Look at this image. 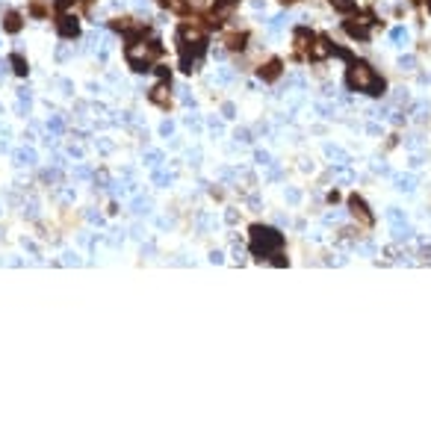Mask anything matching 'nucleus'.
Returning <instances> with one entry per match:
<instances>
[{"mask_svg": "<svg viewBox=\"0 0 431 434\" xmlns=\"http://www.w3.org/2000/svg\"><path fill=\"white\" fill-rule=\"evenodd\" d=\"M284 245V233H278L275 228H263V225H254L251 228V254L254 257H272L278 248Z\"/></svg>", "mask_w": 431, "mask_h": 434, "instance_id": "nucleus-3", "label": "nucleus"}, {"mask_svg": "<svg viewBox=\"0 0 431 434\" xmlns=\"http://www.w3.org/2000/svg\"><path fill=\"white\" fill-rule=\"evenodd\" d=\"M413 115H416V118H428V104H416V107H413Z\"/></svg>", "mask_w": 431, "mask_h": 434, "instance_id": "nucleus-35", "label": "nucleus"}, {"mask_svg": "<svg viewBox=\"0 0 431 434\" xmlns=\"http://www.w3.org/2000/svg\"><path fill=\"white\" fill-rule=\"evenodd\" d=\"M15 162H18V165H33V162H36V151H33V148L15 151Z\"/></svg>", "mask_w": 431, "mask_h": 434, "instance_id": "nucleus-18", "label": "nucleus"}, {"mask_svg": "<svg viewBox=\"0 0 431 434\" xmlns=\"http://www.w3.org/2000/svg\"><path fill=\"white\" fill-rule=\"evenodd\" d=\"M405 148H408V151H419V148H422V136H419V133H413V136L405 142Z\"/></svg>", "mask_w": 431, "mask_h": 434, "instance_id": "nucleus-24", "label": "nucleus"}, {"mask_svg": "<svg viewBox=\"0 0 431 434\" xmlns=\"http://www.w3.org/2000/svg\"><path fill=\"white\" fill-rule=\"evenodd\" d=\"M159 53H162V45H159L157 39L154 42H130L127 45V50H124V56H127V65L133 71H151V65H154V59H157Z\"/></svg>", "mask_w": 431, "mask_h": 434, "instance_id": "nucleus-2", "label": "nucleus"}, {"mask_svg": "<svg viewBox=\"0 0 431 434\" xmlns=\"http://www.w3.org/2000/svg\"><path fill=\"white\" fill-rule=\"evenodd\" d=\"M384 254H387V257H393V260H399V263L405 260V254H402V248H393V245H390V248H384Z\"/></svg>", "mask_w": 431, "mask_h": 434, "instance_id": "nucleus-31", "label": "nucleus"}, {"mask_svg": "<svg viewBox=\"0 0 431 434\" xmlns=\"http://www.w3.org/2000/svg\"><path fill=\"white\" fill-rule=\"evenodd\" d=\"M47 127H50L53 133H59V130H62V118H50V124H47Z\"/></svg>", "mask_w": 431, "mask_h": 434, "instance_id": "nucleus-43", "label": "nucleus"}, {"mask_svg": "<svg viewBox=\"0 0 431 434\" xmlns=\"http://www.w3.org/2000/svg\"><path fill=\"white\" fill-rule=\"evenodd\" d=\"M393 236H396L399 242H405V239H410V236H413V228H410V225H405V222H399V225H393Z\"/></svg>", "mask_w": 431, "mask_h": 434, "instance_id": "nucleus-19", "label": "nucleus"}, {"mask_svg": "<svg viewBox=\"0 0 431 434\" xmlns=\"http://www.w3.org/2000/svg\"><path fill=\"white\" fill-rule=\"evenodd\" d=\"M349 207H352L355 216H361L363 225H372V222H375V216L369 213V207H366V201H363L361 195H352V198H349Z\"/></svg>", "mask_w": 431, "mask_h": 434, "instance_id": "nucleus-8", "label": "nucleus"}, {"mask_svg": "<svg viewBox=\"0 0 431 434\" xmlns=\"http://www.w3.org/2000/svg\"><path fill=\"white\" fill-rule=\"evenodd\" d=\"M148 98H151L157 107H168V86H165V80H162V83H157L154 89L148 92Z\"/></svg>", "mask_w": 431, "mask_h": 434, "instance_id": "nucleus-10", "label": "nucleus"}, {"mask_svg": "<svg viewBox=\"0 0 431 434\" xmlns=\"http://www.w3.org/2000/svg\"><path fill=\"white\" fill-rule=\"evenodd\" d=\"M56 33H59L62 39H74V36L80 33V24H77V18H74V15L59 12V18H56Z\"/></svg>", "mask_w": 431, "mask_h": 434, "instance_id": "nucleus-5", "label": "nucleus"}, {"mask_svg": "<svg viewBox=\"0 0 431 434\" xmlns=\"http://www.w3.org/2000/svg\"><path fill=\"white\" fill-rule=\"evenodd\" d=\"M358 248V254H363V257H372L375 254V245L372 242H361V245H355Z\"/></svg>", "mask_w": 431, "mask_h": 434, "instance_id": "nucleus-27", "label": "nucleus"}, {"mask_svg": "<svg viewBox=\"0 0 431 434\" xmlns=\"http://www.w3.org/2000/svg\"><path fill=\"white\" fill-rule=\"evenodd\" d=\"M74 3H86V0H56V12H65L68 6H74Z\"/></svg>", "mask_w": 431, "mask_h": 434, "instance_id": "nucleus-32", "label": "nucleus"}, {"mask_svg": "<svg viewBox=\"0 0 431 434\" xmlns=\"http://www.w3.org/2000/svg\"><path fill=\"white\" fill-rule=\"evenodd\" d=\"M399 65H402L405 71H410L413 65H416V56H402V59H399Z\"/></svg>", "mask_w": 431, "mask_h": 434, "instance_id": "nucleus-37", "label": "nucleus"}, {"mask_svg": "<svg viewBox=\"0 0 431 434\" xmlns=\"http://www.w3.org/2000/svg\"><path fill=\"white\" fill-rule=\"evenodd\" d=\"M366 130H369V133H372V136H381V127H378V124H369V127H366Z\"/></svg>", "mask_w": 431, "mask_h": 434, "instance_id": "nucleus-49", "label": "nucleus"}, {"mask_svg": "<svg viewBox=\"0 0 431 434\" xmlns=\"http://www.w3.org/2000/svg\"><path fill=\"white\" fill-rule=\"evenodd\" d=\"M422 162H425V157H422V154H413V157H410V168H419Z\"/></svg>", "mask_w": 431, "mask_h": 434, "instance_id": "nucleus-42", "label": "nucleus"}, {"mask_svg": "<svg viewBox=\"0 0 431 434\" xmlns=\"http://www.w3.org/2000/svg\"><path fill=\"white\" fill-rule=\"evenodd\" d=\"M396 189H399V192H413V189H416V178H413V175H399V178H396Z\"/></svg>", "mask_w": 431, "mask_h": 434, "instance_id": "nucleus-14", "label": "nucleus"}, {"mask_svg": "<svg viewBox=\"0 0 431 434\" xmlns=\"http://www.w3.org/2000/svg\"><path fill=\"white\" fill-rule=\"evenodd\" d=\"M233 6H236V0H213V18H216V24H222L219 18H225Z\"/></svg>", "mask_w": 431, "mask_h": 434, "instance_id": "nucleus-11", "label": "nucleus"}, {"mask_svg": "<svg viewBox=\"0 0 431 434\" xmlns=\"http://www.w3.org/2000/svg\"><path fill=\"white\" fill-rule=\"evenodd\" d=\"M428 83H431V77H428Z\"/></svg>", "mask_w": 431, "mask_h": 434, "instance_id": "nucleus-54", "label": "nucleus"}, {"mask_svg": "<svg viewBox=\"0 0 431 434\" xmlns=\"http://www.w3.org/2000/svg\"><path fill=\"white\" fill-rule=\"evenodd\" d=\"M21 15H18V12H9V15H6V18H3V30H6V33H18V30H21Z\"/></svg>", "mask_w": 431, "mask_h": 434, "instance_id": "nucleus-15", "label": "nucleus"}, {"mask_svg": "<svg viewBox=\"0 0 431 434\" xmlns=\"http://www.w3.org/2000/svg\"><path fill=\"white\" fill-rule=\"evenodd\" d=\"M74 175H77L80 181H86V178H92V171L86 168V165H77V171H74Z\"/></svg>", "mask_w": 431, "mask_h": 434, "instance_id": "nucleus-39", "label": "nucleus"}, {"mask_svg": "<svg viewBox=\"0 0 431 434\" xmlns=\"http://www.w3.org/2000/svg\"><path fill=\"white\" fill-rule=\"evenodd\" d=\"M419 254H422V257H431V245H425V242H422V248H419Z\"/></svg>", "mask_w": 431, "mask_h": 434, "instance_id": "nucleus-51", "label": "nucleus"}, {"mask_svg": "<svg viewBox=\"0 0 431 434\" xmlns=\"http://www.w3.org/2000/svg\"><path fill=\"white\" fill-rule=\"evenodd\" d=\"M284 3H295V0H284Z\"/></svg>", "mask_w": 431, "mask_h": 434, "instance_id": "nucleus-52", "label": "nucleus"}, {"mask_svg": "<svg viewBox=\"0 0 431 434\" xmlns=\"http://www.w3.org/2000/svg\"><path fill=\"white\" fill-rule=\"evenodd\" d=\"M369 24H375V21H358V18H352V21H346L342 27H346V33H349L352 39L366 42V39H369Z\"/></svg>", "mask_w": 431, "mask_h": 434, "instance_id": "nucleus-7", "label": "nucleus"}, {"mask_svg": "<svg viewBox=\"0 0 431 434\" xmlns=\"http://www.w3.org/2000/svg\"><path fill=\"white\" fill-rule=\"evenodd\" d=\"M275 222H278L281 228H290V219H287V216H275Z\"/></svg>", "mask_w": 431, "mask_h": 434, "instance_id": "nucleus-46", "label": "nucleus"}, {"mask_svg": "<svg viewBox=\"0 0 431 434\" xmlns=\"http://www.w3.org/2000/svg\"><path fill=\"white\" fill-rule=\"evenodd\" d=\"M310 42H313V33H310L307 27H298V30H295V50H304Z\"/></svg>", "mask_w": 431, "mask_h": 434, "instance_id": "nucleus-12", "label": "nucleus"}, {"mask_svg": "<svg viewBox=\"0 0 431 434\" xmlns=\"http://www.w3.org/2000/svg\"><path fill=\"white\" fill-rule=\"evenodd\" d=\"M334 9H340V12H352V9H358V3H355V0H334Z\"/></svg>", "mask_w": 431, "mask_h": 434, "instance_id": "nucleus-23", "label": "nucleus"}, {"mask_svg": "<svg viewBox=\"0 0 431 434\" xmlns=\"http://www.w3.org/2000/svg\"><path fill=\"white\" fill-rule=\"evenodd\" d=\"M9 65H12V71H15L18 77H27V71H30L27 68V59H24L21 53H12V56H9Z\"/></svg>", "mask_w": 431, "mask_h": 434, "instance_id": "nucleus-13", "label": "nucleus"}, {"mask_svg": "<svg viewBox=\"0 0 431 434\" xmlns=\"http://www.w3.org/2000/svg\"><path fill=\"white\" fill-rule=\"evenodd\" d=\"M222 113H225V118H236V107H233V104H225Z\"/></svg>", "mask_w": 431, "mask_h": 434, "instance_id": "nucleus-40", "label": "nucleus"}, {"mask_svg": "<svg viewBox=\"0 0 431 434\" xmlns=\"http://www.w3.org/2000/svg\"><path fill=\"white\" fill-rule=\"evenodd\" d=\"M245 42H248V36H245V33H230V36L225 39V45L230 47V50H242Z\"/></svg>", "mask_w": 431, "mask_h": 434, "instance_id": "nucleus-16", "label": "nucleus"}, {"mask_svg": "<svg viewBox=\"0 0 431 434\" xmlns=\"http://www.w3.org/2000/svg\"><path fill=\"white\" fill-rule=\"evenodd\" d=\"M390 39L402 45V42H408V30H405V27H393V30H390Z\"/></svg>", "mask_w": 431, "mask_h": 434, "instance_id": "nucleus-21", "label": "nucleus"}, {"mask_svg": "<svg viewBox=\"0 0 431 434\" xmlns=\"http://www.w3.org/2000/svg\"><path fill=\"white\" fill-rule=\"evenodd\" d=\"M428 12H431V0H428Z\"/></svg>", "mask_w": 431, "mask_h": 434, "instance_id": "nucleus-53", "label": "nucleus"}, {"mask_svg": "<svg viewBox=\"0 0 431 434\" xmlns=\"http://www.w3.org/2000/svg\"><path fill=\"white\" fill-rule=\"evenodd\" d=\"M233 136L239 139V142H251V133H248V130H236Z\"/></svg>", "mask_w": 431, "mask_h": 434, "instance_id": "nucleus-44", "label": "nucleus"}, {"mask_svg": "<svg viewBox=\"0 0 431 434\" xmlns=\"http://www.w3.org/2000/svg\"><path fill=\"white\" fill-rule=\"evenodd\" d=\"M301 171H313V162H310V160H301Z\"/></svg>", "mask_w": 431, "mask_h": 434, "instance_id": "nucleus-50", "label": "nucleus"}, {"mask_svg": "<svg viewBox=\"0 0 431 434\" xmlns=\"http://www.w3.org/2000/svg\"><path fill=\"white\" fill-rule=\"evenodd\" d=\"M159 133H162V136H168V133H171V121H165V124L159 127Z\"/></svg>", "mask_w": 431, "mask_h": 434, "instance_id": "nucleus-48", "label": "nucleus"}, {"mask_svg": "<svg viewBox=\"0 0 431 434\" xmlns=\"http://www.w3.org/2000/svg\"><path fill=\"white\" fill-rule=\"evenodd\" d=\"M387 219H390V225H399V222H405V213H402L399 207H390V210H387Z\"/></svg>", "mask_w": 431, "mask_h": 434, "instance_id": "nucleus-22", "label": "nucleus"}, {"mask_svg": "<svg viewBox=\"0 0 431 434\" xmlns=\"http://www.w3.org/2000/svg\"><path fill=\"white\" fill-rule=\"evenodd\" d=\"M272 263H275V266H287V257H284V254H275Z\"/></svg>", "mask_w": 431, "mask_h": 434, "instance_id": "nucleus-47", "label": "nucleus"}, {"mask_svg": "<svg viewBox=\"0 0 431 434\" xmlns=\"http://www.w3.org/2000/svg\"><path fill=\"white\" fill-rule=\"evenodd\" d=\"M159 3H162V6H168V9H178V12L186 9V3H183V0H159Z\"/></svg>", "mask_w": 431, "mask_h": 434, "instance_id": "nucleus-29", "label": "nucleus"}, {"mask_svg": "<svg viewBox=\"0 0 431 434\" xmlns=\"http://www.w3.org/2000/svg\"><path fill=\"white\" fill-rule=\"evenodd\" d=\"M390 121H393V124H405V115H402V113H393V115H390Z\"/></svg>", "mask_w": 431, "mask_h": 434, "instance_id": "nucleus-45", "label": "nucleus"}, {"mask_svg": "<svg viewBox=\"0 0 431 434\" xmlns=\"http://www.w3.org/2000/svg\"><path fill=\"white\" fill-rule=\"evenodd\" d=\"M334 53V45H331V39L328 36H319V39H313V45H310V62H322L325 56H331Z\"/></svg>", "mask_w": 431, "mask_h": 434, "instance_id": "nucleus-6", "label": "nucleus"}, {"mask_svg": "<svg viewBox=\"0 0 431 434\" xmlns=\"http://www.w3.org/2000/svg\"><path fill=\"white\" fill-rule=\"evenodd\" d=\"M342 219H346V213H342V210H331V213L325 216V222H342Z\"/></svg>", "mask_w": 431, "mask_h": 434, "instance_id": "nucleus-34", "label": "nucleus"}, {"mask_svg": "<svg viewBox=\"0 0 431 434\" xmlns=\"http://www.w3.org/2000/svg\"><path fill=\"white\" fill-rule=\"evenodd\" d=\"M298 201H301V192H298L295 186H290V189H287V204H298Z\"/></svg>", "mask_w": 431, "mask_h": 434, "instance_id": "nucleus-28", "label": "nucleus"}, {"mask_svg": "<svg viewBox=\"0 0 431 434\" xmlns=\"http://www.w3.org/2000/svg\"><path fill=\"white\" fill-rule=\"evenodd\" d=\"M331 175H337V181H340V183H352V181H355V175H352L349 168H342V165H337V171L331 168Z\"/></svg>", "mask_w": 431, "mask_h": 434, "instance_id": "nucleus-20", "label": "nucleus"}, {"mask_svg": "<svg viewBox=\"0 0 431 434\" xmlns=\"http://www.w3.org/2000/svg\"><path fill=\"white\" fill-rule=\"evenodd\" d=\"M325 154H328L331 160H337V165H346V162H349V154H346L342 148H337V145H325Z\"/></svg>", "mask_w": 431, "mask_h": 434, "instance_id": "nucleus-17", "label": "nucleus"}, {"mask_svg": "<svg viewBox=\"0 0 431 434\" xmlns=\"http://www.w3.org/2000/svg\"><path fill=\"white\" fill-rule=\"evenodd\" d=\"M316 113L322 115V118H334L337 110H334V107H328V104H316Z\"/></svg>", "mask_w": 431, "mask_h": 434, "instance_id": "nucleus-25", "label": "nucleus"}, {"mask_svg": "<svg viewBox=\"0 0 431 434\" xmlns=\"http://www.w3.org/2000/svg\"><path fill=\"white\" fill-rule=\"evenodd\" d=\"M154 181H157L159 186H168V183H171V175H165V171H154Z\"/></svg>", "mask_w": 431, "mask_h": 434, "instance_id": "nucleus-33", "label": "nucleus"}, {"mask_svg": "<svg viewBox=\"0 0 431 434\" xmlns=\"http://www.w3.org/2000/svg\"><path fill=\"white\" fill-rule=\"evenodd\" d=\"M281 68H284V65H281V59H269V62L260 68V80H266V83L278 80V77H281Z\"/></svg>", "mask_w": 431, "mask_h": 434, "instance_id": "nucleus-9", "label": "nucleus"}, {"mask_svg": "<svg viewBox=\"0 0 431 434\" xmlns=\"http://www.w3.org/2000/svg\"><path fill=\"white\" fill-rule=\"evenodd\" d=\"M281 178V165H275V162H269V171H266V181H278Z\"/></svg>", "mask_w": 431, "mask_h": 434, "instance_id": "nucleus-30", "label": "nucleus"}, {"mask_svg": "<svg viewBox=\"0 0 431 434\" xmlns=\"http://www.w3.org/2000/svg\"><path fill=\"white\" fill-rule=\"evenodd\" d=\"M225 222H227V225H236V222H239V213H236V210H227V213H225Z\"/></svg>", "mask_w": 431, "mask_h": 434, "instance_id": "nucleus-38", "label": "nucleus"}, {"mask_svg": "<svg viewBox=\"0 0 431 434\" xmlns=\"http://www.w3.org/2000/svg\"><path fill=\"white\" fill-rule=\"evenodd\" d=\"M178 36H181V45H204L207 42L204 30H201L198 24H183Z\"/></svg>", "mask_w": 431, "mask_h": 434, "instance_id": "nucleus-4", "label": "nucleus"}, {"mask_svg": "<svg viewBox=\"0 0 431 434\" xmlns=\"http://www.w3.org/2000/svg\"><path fill=\"white\" fill-rule=\"evenodd\" d=\"M254 162H260V165H269V162H272V157H269L266 151H257V154H254Z\"/></svg>", "mask_w": 431, "mask_h": 434, "instance_id": "nucleus-36", "label": "nucleus"}, {"mask_svg": "<svg viewBox=\"0 0 431 434\" xmlns=\"http://www.w3.org/2000/svg\"><path fill=\"white\" fill-rule=\"evenodd\" d=\"M346 83H349V89L366 92V95H375V98L384 92V80L375 77V71L369 68L366 62H352V68L346 74Z\"/></svg>", "mask_w": 431, "mask_h": 434, "instance_id": "nucleus-1", "label": "nucleus"}, {"mask_svg": "<svg viewBox=\"0 0 431 434\" xmlns=\"http://www.w3.org/2000/svg\"><path fill=\"white\" fill-rule=\"evenodd\" d=\"M148 207H151V201H142V198H139L136 204H133V210H136V213H148Z\"/></svg>", "mask_w": 431, "mask_h": 434, "instance_id": "nucleus-41", "label": "nucleus"}, {"mask_svg": "<svg viewBox=\"0 0 431 434\" xmlns=\"http://www.w3.org/2000/svg\"><path fill=\"white\" fill-rule=\"evenodd\" d=\"M145 162H148V165H154V168H157L159 162H162V154H159V151H148V154H145Z\"/></svg>", "mask_w": 431, "mask_h": 434, "instance_id": "nucleus-26", "label": "nucleus"}]
</instances>
